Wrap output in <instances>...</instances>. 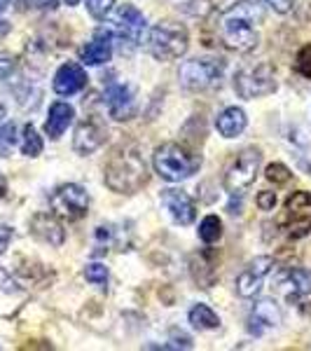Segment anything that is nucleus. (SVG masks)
I'll return each mask as SVG.
<instances>
[{
    "mask_svg": "<svg viewBox=\"0 0 311 351\" xmlns=\"http://www.w3.org/2000/svg\"><path fill=\"white\" fill-rule=\"evenodd\" d=\"M87 73L77 64H64L54 75V92L61 96H73L87 87Z\"/></svg>",
    "mask_w": 311,
    "mask_h": 351,
    "instance_id": "17",
    "label": "nucleus"
},
{
    "mask_svg": "<svg viewBox=\"0 0 311 351\" xmlns=\"http://www.w3.org/2000/svg\"><path fill=\"white\" fill-rule=\"evenodd\" d=\"M112 56V31L99 28L94 33V40L87 43V47L82 49V61L87 66H101L105 61H110Z\"/></svg>",
    "mask_w": 311,
    "mask_h": 351,
    "instance_id": "18",
    "label": "nucleus"
},
{
    "mask_svg": "<svg viewBox=\"0 0 311 351\" xmlns=\"http://www.w3.org/2000/svg\"><path fill=\"white\" fill-rule=\"evenodd\" d=\"M276 291L284 295L286 302L295 304L297 300H302L304 295L311 293V271L302 269V267H288L281 269L274 279Z\"/></svg>",
    "mask_w": 311,
    "mask_h": 351,
    "instance_id": "11",
    "label": "nucleus"
},
{
    "mask_svg": "<svg viewBox=\"0 0 311 351\" xmlns=\"http://www.w3.org/2000/svg\"><path fill=\"white\" fill-rule=\"evenodd\" d=\"M31 232L40 241L49 243V246H61L66 239V232L61 228V223L54 216H49V213H38V216H33Z\"/></svg>",
    "mask_w": 311,
    "mask_h": 351,
    "instance_id": "20",
    "label": "nucleus"
},
{
    "mask_svg": "<svg viewBox=\"0 0 311 351\" xmlns=\"http://www.w3.org/2000/svg\"><path fill=\"white\" fill-rule=\"evenodd\" d=\"M73 117H75V110H73V106L54 104L52 108H49L47 122H45V132H47L49 138H59V136L64 134L68 127H71Z\"/></svg>",
    "mask_w": 311,
    "mask_h": 351,
    "instance_id": "21",
    "label": "nucleus"
},
{
    "mask_svg": "<svg viewBox=\"0 0 311 351\" xmlns=\"http://www.w3.org/2000/svg\"><path fill=\"white\" fill-rule=\"evenodd\" d=\"M274 267H276L274 258H269V256L256 258L244 271H241L239 279H236V293H239L241 298H256L264 284V279L271 274Z\"/></svg>",
    "mask_w": 311,
    "mask_h": 351,
    "instance_id": "12",
    "label": "nucleus"
},
{
    "mask_svg": "<svg viewBox=\"0 0 311 351\" xmlns=\"http://www.w3.org/2000/svg\"><path fill=\"white\" fill-rule=\"evenodd\" d=\"M105 108H108L110 117L117 122L132 120L136 115V99L134 89L129 84H110L105 89Z\"/></svg>",
    "mask_w": 311,
    "mask_h": 351,
    "instance_id": "14",
    "label": "nucleus"
},
{
    "mask_svg": "<svg viewBox=\"0 0 311 351\" xmlns=\"http://www.w3.org/2000/svg\"><path fill=\"white\" fill-rule=\"evenodd\" d=\"M21 152H24L26 157H38L42 152V138L38 136L33 124H26L24 127V136H21Z\"/></svg>",
    "mask_w": 311,
    "mask_h": 351,
    "instance_id": "24",
    "label": "nucleus"
},
{
    "mask_svg": "<svg viewBox=\"0 0 311 351\" xmlns=\"http://www.w3.org/2000/svg\"><path fill=\"white\" fill-rule=\"evenodd\" d=\"M223 237V223L218 216H206L199 225V239L203 243H213Z\"/></svg>",
    "mask_w": 311,
    "mask_h": 351,
    "instance_id": "25",
    "label": "nucleus"
},
{
    "mask_svg": "<svg viewBox=\"0 0 311 351\" xmlns=\"http://www.w3.org/2000/svg\"><path fill=\"white\" fill-rule=\"evenodd\" d=\"M188 319L197 330H216V328L220 326L218 314L211 307H206V304H195V307L190 309Z\"/></svg>",
    "mask_w": 311,
    "mask_h": 351,
    "instance_id": "23",
    "label": "nucleus"
},
{
    "mask_svg": "<svg viewBox=\"0 0 311 351\" xmlns=\"http://www.w3.org/2000/svg\"><path fill=\"white\" fill-rule=\"evenodd\" d=\"M267 5H271V8H274L279 14H286V12H290V10H293L295 0H267Z\"/></svg>",
    "mask_w": 311,
    "mask_h": 351,
    "instance_id": "34",
    "label": "nucleus"
},
{
    "mask_svg": "<svg viewBox=\"0 0 311 351\" xmlns=\"http://www.w3.org/2000/svg\"><path fill=\"white\" fill-rule=\"evenodd\" d=\"M152 164H155V171L164 180L180 183V180H188L190 176L199 171L201 157L180 143H162L152 155Z\"/></svg>",
    "mask_w": 311,
    "mask_h": 351,
    "instance_id": "3",
    "label": "nucleus"
},
{
    "mask_svg": "<svg viewBox=\"0 0 311 351\" xmlns=\"http://www.w3.org/2000/svg\"><path fill=\"white\" fill-rule=\"evenodd\" d=\"M12 3V0H0V14L5 12V10H8V5Z\"/></svg>",
    "mask_w": 311,
    "mask_h": 351,
    "instance_id": "37",
    "label": "nucleus"
},
{
    "mask_svg": "<svg viewBox=\"0 0 311 351\" xmlns=\"http://www.w3.org/2000/svg\"><path fill=\"white\" fill-rule=\"evenodd\" d=\"M145 31V16L134 5H122L112 19V33L122 45L127 43L129 47H136L140 43V36Z\"/></svg>",
    "mask_w": 311,
    "mask_h": 351,
    "instance_id": "10",
    "label": "nucleus"
},
{
    "mask_svg": "<svg viewBox=\"0 0 311 351\" xmlns=\"http://www.w3.org/2000/svg\"><path fill=\"white\" fill-rule=\"evenodd\" d=\"M162 204H164V208L171 213V218L176 220V223H180V225L195 223L197 206H195V202H192V197L188 195V192L173 190V188L164 190L162 192Z\"/></svg>",
    "mask_w": 311,
    "mask_h": 351,
    "instance_id": "16",
    "label": "nucleus"
},
{
    "mask_svg": "<svg viewBox=\"0 0 311 351\" xmlns=\"http://www.w3.org/2000/svg\"><path fill=\"white\" fill-rule=\"evenodd\" d=\"M10 31V26L5 24V21H0V36H3V33H8Z\"/></svg>",
    "mask_w": 311,
    "mask_h": 351,
    "instance_id": "38",
    "label": "nucleus"
},
{
    "mask_svg": "<svg viewBox=\"0 0 311 351\" xmlns=\"http://www.w3.org/2000/svg\"><path fill=\"white\" fill-rule=\"evenodd\" d=\"M188 28L173 24V21H162L150 31L148 36V52L155 56L157 61H173L180 59L188 52Z\"/></svg>",
    "mask_w": 311,
    "mask_h": 351,
    "instance_id": "4",
    "label": "nucleus"
},
{
    "mask_svg": "<svg viewBox=\"0 0 311 351\" xmlns=\"http://www.w3.org/2000/svg\"><path fill=\"white\" fill-rule=\"evenodd\" d=\"M5 190H8V183H5V178L0 176V197L5 195Z\"/></svg>",
    "mask_w": 311,
    "mask_h": 351,
    "instance_id": "36",
    "label": "nucleus"
},
{
    "mask_svg": "<svg viewBox=\"0 0 311 351\" xmlns=\"http://www.w3.org/2000/svg\"><path fill=\"white\" fill-rule=\"evenodd\" d=\"M256 202H258L260 211H271V208L276 206V195H274V192H269V190H264V192H260Z\"/></svg>",
    "mask_w": 311,
    "mask_h": 351,
    "instance_id": "32",
    "label": "nucleus"
},
{
    "mask_svg": "<svg viewBox=\"0 0 311 351\" xmlns=\"http://www.w3.org/2000/svg\"><path fill=\"white\" fill-rule=\"evenodd\" d=\"M84 279H87L89 284L103 288L105 284H108V269H105V265H99V263L87 265V269H84Z\"/></svg>",
    "mask_w": 311,
    "mask_h": 351,
    "instance_id": "27",
    "label": "nucleus"
},
{
    "mask_svg": "<svg viewBox=\"0 0 311 351\" xmlns=\"http://www.w3.org/2000/svg\"><path fill=\"white\" fill-rule=\"evenodd\" d=\"M225 75V61L223 59H192L180 66V82L190 92H206V89L218 87Z\"/></svg>",
    "mask_w": 311,
    "mask_h": 351,
    "instance_id": "5",
    "label": "nucleus"
},
{
    "mask_svg": "<svg viewBox=\"0 0 311 351\" xmlns=\"http://www.w3.org/2000/svg\"><path fill=\"white\" fill-rule=\"evenodd\" d=\"M105 185L112 192L120 195H134L143 185H148L150 173L148 164L143 160V152L136 143H120L115 150L110 152L108 162L103 169Z\"/></svg>",
    "mask_w": 311,
    "mask_h": 351,
    "instance_id": "2",
    "label": "nucleus"
},
{
    "mask_svg": "<svg viewBox=\"0 0 311 351\" xmlns=\"http://www.w3.org/2000/svg\"><path fill=\"white\" fill-rule=\"evenodd\" d=\"M264 21V8L256 0H241L218 14L213 31L216 40L232 52H251L258 47V24Z\"/></svg>",
    "mask_w": 311,
    "mask_h": 351,
    "instance_id": "1",
    "label": "nucleus"
},
{
    "mask_svg": "<svg viewBox=\"0 0 311 351\" xmlns=\"http://www.w3.org/2000/svg\"><path fill=\"white\" fill-rule=\"evenodd\" d=\"M264 176H267V180L269 183H274V185H286L288 180L293 178V173H290V169L286 167V164H269L267 167V171H264Z\"/></svg>",
    "mask_w": 311,
    "mask_h": 351,
    "instance_id": "26",
    "label": "nucleus"
},
{
    "mask_svg": "<svg viewBox=\"0 0 311 351\" xmlns=\"http://www.w3.org/2000/svg\"><path fill=\"white\" fill-rule=\"evenodd\" d=\"M61 3L68 5V8H73V5H77V3H80V0H61Z\"/></svg>",
    "mask_w": 311,
    "mask_h": 351,
    "instance_id": "39",
    "label": "nucleus"
},
{
    "mask_svg": "<svg viewBox=\"0 0 311 351\" xmlns=\"http://www.w3.org/2000/svg\"><path fill=\"white\" fill-rule=\"evenodd\" d=\"M14 66H16L14 56H10V54H0V80H8V77L12 75Z\"/></svg>",
    "mask_w": 311,
    "mask_h": 351,
    "instance_id": "31",
    "label": "nucleus"
},
{
    "mask_svg": "<svg viewBox=\"0 0 311 351\" xmlns=\"http://www.w3.org/2000/svg\"><path fill=\"white\" fill-rule=\"evenodd\" d=\"M295 73H299L302 77L311 80V45L302 47L297 52V59H295Z\"/></svg>",
    "mask_w": 311,
    "mask_h": 351,
    "instance_id": "29",
    "label": "nucleus"
},
{
    "mask_svg": "<svg viewBox=\"0 0 311 351\" xmlns=\"http://www.w3.org/2000/svg\"><path fill=\"white\" fill-rule=\"evenodd\" d=\"M49 204H52V211L56 218H64L68 223H75V220H82L89 211V195L87 190L80 188L75 183H66L59 185L52 197H49Z\"/></svg>",
    "mask_w": 311,
    "mask_h": 351,
    "instance_id": "9",
    "label": "nucleus"
},
{
    "mask_svg": "<svg viewBox=\"0 0 311 351\" xmlns=\"http://www.w3.org/2000/svg\"><path fill=\"white\" fill-rule=\"evenodd\" d=\"M112 5H115V0H87L89 14H92L94 19H99V21H103L105 16L110 14Z\"/></svg>",
    "mask_w": 311,
    "mask_h": 351,
    "instance_id": "28",
    "label": "nucleus"
},
{
    "mask_svg": "<svg viewBox=\"0 0 311 351\" xmlns=\"http://www.w3.org/2000/svg\"><path fill=\"white\" fill-rule=\"evenodd\" d=\"M12 237H14L12 228H8V225H0V256H3V253L8 251L10 241H12Z\"/></svg>",
    "mask_w": 311,
    "mask_h": 351,
    "instance_id": "33",
    "label": "nucleus"
},
{
    "mask_svg": "<svg viewBox=\"0 0 311 351\" xmlns=\"http://www.w3.org/2000/svg\"><path fill=\"white\" fill-rule=\"evenodd\" d=\"M281 324V309L276 302L271 300H260L256 302V307L251 309V316H248V332L251 335H264L271 328H279Z\"/></svg>",
    "mask_w": 311,
    "mask_h": 351,
    "instance_id": "15",
    "label": "nucleus"
},
{
    "mask_svg": "<svg viewBox=\"0 0 311 351\" xmlns=\"http://www.w3.org/2000/svg\"><path fill=\"white\" fill-rule=\"evenodd\" d=\"M190 271L201 288H211L218 279V256L213 251L197 253V256L190 260Z\"/></svg>",
    "mask_w": 311,
    "mask_h": 351,
    "instance_id": "19",
    "label": "nucleus"
},
{
    "mask_svg": "<svg viewBox=\"0 0 311 351\" xmlns=\"http://www.w3.org/2000/svg\"><path fill=\"white\" fill-rule=\"evenodd\" d=\"M234 89L241 99H258L267 96L276 89L274 68L269 64H251L236 71L234 75Z\"/></svg>",
    "mask_w": 311,
    "mask_h": 351,
    "instance_id": "8",
    "label": "nucleus"
},
{
    "mask_svg": "<svg viewBox=\"0 0 311 351\" xmlns=\"http://www.w3.org/2000/svg\"><path fill=\"white\" fill-rule=\"evenodd\" d=\"M105 136H108L105 124L99 117H87L84 122L77 124L73 148H75L77 155H92L94 150H99L105 143Z\"/></svg>",
    "mask_w": 311,
    "mask_h": 351,
    "instance_id": "13",
    "label": "nucleus"
},
{
    "mask_svg": "<svg viewBox=\"0 0 311 351\" xmlns=\"http://www.w3.org/2000/svg\"><path fill=\"white\" fill-rule=\"evenodd\" d=\"M21 5H26V8H52L54 0H21Z\"/></svg>",
    "mask_w": 311,
    "mask_h": 351,
    "instance_id": "35",
    "label": "nucleus"
},
{
    "mask_svg": "<svg viewBox=\"0 0 311 351\" xmlns=\"http://www.w3.org/2000/svg\"><path fill=\"white\" fill-rule=\"evenodd\" d=\"M14 141H16V127L10 122V124H5V127L0 129V155H3V157L8 155V152L12 150Z\"/></svg>",
    "mask_w": 311,
    "mask_h": 351,
    "instance_id": "30",
    "label": "nucleus"
},
{
    "mask_svg": "<svg viewBox=\"0 0 311 351\" xmlns=\"http://www.w3.org/2000/svg\"><path fill=\"white\" fill-rule=\"evenodd\" d=\"M279 228L290 239H304L311 232V192L297 190L284 204V213L279 218Z\"/></svg>",
    "mask_w": 311,
    "mask_h": 351,
    "instance_id": "6",
    "label": "nucleus"
},
{
    "mask_svg": "<svg viewBox=\"0 0 311 351\" xmlns=\"http://www.w3.org/2000/svg\"><path fill=\"white\" fill-rule=\"evenodd\" d=\"M5 120V106H0V124H3Z\"/></svg>",
    "mask_w": 311,
    "mask_h": 351,
    "instance_id": "40",
    "label": "nucleus"
},
{
    "mask_svg": "<svg viewBox=\"0 0 311 351\" xmlns=\"http://www.w3.org/2000/svg\"><path fill=\"white\" fill-rule=\"evenodd\" d=\"M260 162H262V155H260L258 148L241 150L239 155L232 160L227 171H225V178H223L225 190H227L229 195H244V190H248L256 183Z\"/></svg>",
    "mask_w": 311,
    "mask_h": 351,
    "instance_id": "7",
    "label": "nucleus"
},
{
    "mask_svg": "<svg viewBox=\"0 0 311 351\" xmlns=\"http://www.w3.org/2000/svg\"><path fill=\"white\" fill-rule=\"evenodd\" d=\"M246 122H248L246 112L241 108H236V106H232V108L223 110L218 115L216 127H218V132L225 136V138H236V136L246 129Z\"/></svg>",
    "mask_w": 311,
    "mask_h": 351,
    "instance_id": "22",
    "label": "nucleus"
}]
</instances>
